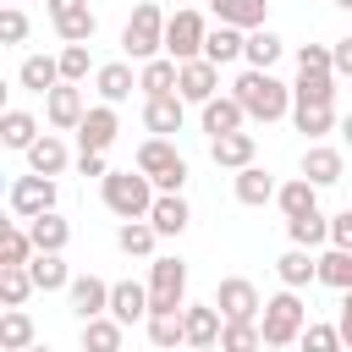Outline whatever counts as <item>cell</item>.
<instances>
[{"label":"cell","instance_id":"obj_4","mask_svg":"<svg viewBox=\"0 0 352 352\" xmlns=\"http://www.w3.org/2000/svg\"><path fill=\"white\" fill-rule=\"evenodd\" d=\"M165 22H170V16H165L154 0L132 6L126 28H121V50H126L132 60H154V55H165Z\"/></svg>","mask_w":352,"mask_h":352},{"label":"cell","instance_id":"obj_29","mask_svg":"<svg viewBox=\"0 0 352 352\" xmlns=\"http://www.w3.org/2000/svg\"><path fill=\"white\" fill-rule=\"evenodd\" d=\"M110 314H116L121 324L148 319V286H138V280H116V286H110Z\"/></svg>","mask_w":352,"mask_h":352},{"label":"cell","instance_id":"obj_7","mask_svg":"<svg viewBox=\"0 0 352 352\" xmlns=\"http://www.w3.org/2000/svg\"><path fill=\"white\" fill-rule=\"evenodd\" d=\"M148 308H187V264L148 258Z\"/></svg>","mask_w":352,"mask_h":352},{"label":"cell","instance_id":"obj_14","mask_svg":"<svg viewBox=\"0 0 352 352\" xmlns=\"http://www.w3.org/2000/svg\"><path fill=\"white\" fill-rule=\"evenodd\" d=\"M116 132H121V116H116L110 99H99V104H88V116H82V126H77V143H82V148H110Z\"/></svg>","mask_w":352,"mask_h":352},{"label":"cell","instance_id":"obj_32","mask_svg":"<svg viewBox=\"0 0 352 352\" xmlns=\"http://www.w3.org/2000/svg\"><path fill=\"white\" fill-rule=\"evenodd\" d=\"M280 55H286V38H280V33H270V28H248V44H242V60H248V66H264V72H270Z\"/></svg>","mask_w":352,"mask_h":352},{"label":"cell","instance_id":"obj_33","mask_svg":"<svg viewBox=\"0 0 352 352\" xmlns=\"http://www.w3.org/2000/svg\"><path fill=\"white\" fill-rule=\"evenodd\" d=\"M16 82L33 88V94H50V88L60 82V55H28V60L16 66Z\"/></svg>","mask_w":352,"mask_h":352},{"label":"cell","instance_id":"obj_8","mask_svg":"<svg viewBox=\"0 0 352 352\" xmlns=\"http://www.w3.org/2000/svg\"><path fill=\"white\" fill-rule=\"evenodd\" d=\"M6 204H11V214H16V220H33V214L55 209V176H44V170L16 176V182H11V192H6Z\"/></svg>","mask_w":352,"mask_h":352},{"label":"cell","instance_id":"obj_38","mask_svg":"<svg viewBox=\"0 0 352 352\" xmlns=\"http://www.w3.org/2000/svg\"><path fill=\"white\" fill-rule=\"evenodd\" d=\"M33 336H38V330H33V319L22 314V302L0 314V352H28V346H33Z\"/></svg>","mask_w":352,"mask_h":352},{"label":"cell","instance_id":"obj_48","mask_svg":"<svg viewBox=\"0 0 352 352\" xmlns=\"http://www.w3.org/2000/svg\"><path fill=\"white\" fill-rule=\"evenodd\" d=\"M297 72H336V50L330 44H302L297 50Z\"/></svg>","mask_w":352,"mask_h":352},{"label":"cell","instance_id":"obj_23","mask_svg":"<svg viewBox=\"0 0 352 352\" xmlns=\"http://www.w3.org/2000/svg\"><path fill=\"white\" fill-rule=\"evenodd\" d=\"M242 121H248V110H242V99H236V94H214V99H204V132H209V138L236 132Z\"/></svg>","mask_w":352,"mask_h":352},{"label":"cell","instance_id":"obj_16","mask_svg":"<svg viewBox=\"0 0 352 352\" xmlns=\"http://www.w3.org/2000/svg\"><path fill=\"white\" fill-rule=\"evenodd\" d=\"M253 154H258V138L253 132H220V138H209V160L214 165H226V170H242V165H253Z\"/></svg>","mask_w":352,"mask_h":352},{"label":"cell","instance_id":"obj_19","mask_svg":"<svg viewBox=\"0 0 352 352\" xmlns=\"http://www.w3.org/2000/svg\"><path fill=\"white\" fill-rule=\"evenodd\" d=\"M226 314L220 302H187V346H220Z\"/></svg>","mask_w":352,"mask_h":352},{"label":"cell","instance_id":"obj_12","mask_svg":"<svg viewBox=\"0 0 352 352\" xmlns=\"http://www.w3.org/2000/svg\"><path fill=\"white\" fill-rule=\"evenodd\" d=\"M176 94H182L187 104H204V99H214V94H220V66H214L209 55H192V60H182V82H176Z\"/></svg>","mask_w":352,"mask_h":352},{"label":"cell","instance_id":"obj_55","mask_svg":"<svg viewBox=\"0 0 352 352\" xmlns=\"http://www.w3.org/2000/svg\"><path fill=\"white\" fill-rule=\"evenodd\" d=\"M330 6H341V11H352V0H330Z\"/></svg>","mask_w":352,"mask_h":352},{"label":"cell","instance_id":"obj_35","mask_svg":"<svg viewBox=\"0 0 352 352\" xmlns=\"http://www.w3.org/2000/svg\"><path fill=\"white\" fill-rule=\"evenodd\" d=\"M154 242H160V231H154L148 214H143V220H121V231H116V248H121L126 258H148Z\"/></svg>","mask_w":352,"mask_h":352},{"label":"cell","instance_id":"obj_37","mask_svg":"<svg viewBox=\"0 0 352 352\" xmlns=\"http://www.w3.org/2000/svg\"><path fill=\"white\" fill-rule=\"evenodd\" d=\"M28 270H33V286H38V292H66V286H72V270H66L60 253H33Z\"/></svg>","mask_w":352,"mask_h":352},{"label":"cell","instance_id":"obj_24","mask_svg":"<svg viewBox=\"0 0 352 352\" xmlns=\"http://www.w3.org/2000/svg\"><path fill=\"white\" fill-rule=\"evenodd\" d=\"M148 220H154V231H160V236H182V231L192 226V209H187V198H182V192H160V198H154V209H148Z\"/></svg>","mask_w":352,"mask_h":352},{"label":"cell","instance_id":"obj_26","mask_svg":"<svg viewBox=\"0 0 352 352\" xmlns=\"http://www.w3.org/2000/svg\"><path fill=\"white\" fill-rule=\"evenodd\" d=\"M82 352H116L121 341H126V324L116 319V314H94V319H82Z\"/></svg>","mask_w":352,"mask_h":352},{"label":"cell","instance_id":"obj_27","mask_svg":"<svg viewBox=\"0 0 352 352\" xmlns=\"http://www.w3.org/2000/svg\"><path fill=\"white\" fill-rule=\"evenodd\" d=\"M242 44H248V28L214 22V28H209V38H204V55H209L214 66H231V60H242Z\"/></svg>","mask_w":352,"mask_h":352},{"label":"cell","instance_id":"obj_56","mask_svg":"<svg viewBox=\"0 0 352 352\" xmlns=\"http://www.w3.org/2000/svg\"><path fill=\"white\" fill-rule=\"evenodd\" d=\"M182 6H192V0H182Z\"/></svg>","mask_w":352,"mask_h":352},{"label":"cell","instance_id":"obj_17","mask_svg":"<svg viewBox=\"0 0 352 352\" xmlns=\"http://www.w3.org/2000/svg\"><path fill=\"white\" fill-rule=\"evenodd\" d=\"M231 192H236V204H248V209H258V204H270L275 192H280V182L264 170V165H242L236 176H231Z\"/></svg>","mask_w":352,"mask_h":352},{"label":"cell","instance_id":"obj_28","mask_svg":"<svg viewBox=\"0 0 352 352\" xmlns=\"http://www.w3.org/2000/svg\"><path fill=\"white\" fill-rule=\"evenodd\" d=\"M28 231H33V248L38 253H66V242H72V226L55 214V209H44V214H33V220H22Z\"/></svg>","mask_w":352,"mask_h":352},{"label":"cell","instance_id":"obj_2","mask_svg":"<svg viewBox=\"0 0 352 352\" xmlns=\"http://www.w3.org/2000/svg\"><path fill=\"white\" fill-rule=\"evenodd\" d=\"M99 192H104V209L121 214V220H143L154 209V198H160V187H154L148 170H104Z\"/></svg>","mask_w":352,"mask_h":352},{"label":"cell","instance_id":"obj_45","mask_svg":"<svg viewBox=\"0 0 352 352\" xmlns=\"http://www.w3.org/2000/svg\"><path fill=\"white\" fill-rule=\"evenodd\" d=\"M38 248H33V231L28 226H6L0 231V264H28Z\"/></svg>","mask_w":352,"mask_h":352},{"label":"cell","instance_id":"obj_20","mask_svg":"<svg viewBox=\"0 0 352 352\" xmlns=\"http://www.w3.org/2000/svg\"><path fill=\"white\" fill-rule=\"evenodd\" d=\"M341 170H346L341 148H330V143H308V148H302V176H308V182L336 187V182H341Z\"/></svg>","mask_w":352,"mask_h":352},{"label":"cell","instance_id":"obj_11","mask_svg":"<svg viewBox=\"0 0 352 352\" xmlns=\"http://www.w3.org/2000/svg\"><path fill=\"white\" fill-rule=\"evenodd\" d=\"M214 302H220L226 319H258V314H264V297H258V286H253L248 275H226V280L214 286Z\"/></svg>","mask_w":352,"mask_h":352},{"label":"cell","instance_id":"obj_10","mask_svg":"<svg viewBox=\"0 0 352 352\" xmlns=\"http://www.w3.org/2000/svg\"><path fill=\"white\" fill-rule=\"evenodd\" d=\"M82 116H88V104H82V88L60 77V82L44 94V121H50L55 132H77V126H82Z\"/></svg>","mask_w":352,"mask_h":352},{"label":"cell","instance_id":"obj_46","mask_svg":"<svg viewBox=\"0 0 352 352\" xmlns=\"http://www.w3.org/2000/svg\"><path fill=\"white\" fill-rule=\"evenodd\" d=\"M88 72H94V55H88V44H66V50H60V77H66V82H82Z\"/></svg>","mask_w":352,"mask_h":352},{"label":"cell","instance_id":"obj_15","mask_svg":"<svg viewBox=\"0 0 352 352\" xmlns=\"http://www.w3.org/2000/svg\"><path fill=\"white\" fill-rule=\"evenodd\" d=\"M66 302H72V314H77V319L110 314V280H99V275H72V286H66Z\"/></svg>","mask_w":352,"mask_h":352},{"label":"cell","instance_id":"obj_50","mask_svg":"<svg viewBox=\"0 0 352 352\" xmlns=\"http://www.w3.org/2000/svg\"><path fill=\"white\" fill-rule=\"evenodd\" d=\"M330 242H336V248H352V209L330 214Z\"/></svg>","mask_w":352,"mask_h":352},{"label":"cell","instance_id":"obj_1","mask_svg":"<svg viewBox=\"0 0 352 352\" xmlns=\"http://www.w3.org/2000/svg\"><path fill=\"white\" fill-rule=\"evenodd\" d=\"M231 94L242 99V110H248V121H280V116H292V88L275 77V72H264V66H248L236 82H231Z\"/></svg>","mask_w":352,"mask_h":352},{"label":"cell","instance_id":"obj_25","mask_svg":"<svg viewBox=\"0 0 352 352\" xmlns=\"http://www.w3.org/2000/svg\"><path fill=\"white\" fill-rule=\"evenodd\" d=\"M275 275H280V286H297V292H302L308 280H319V258H314V248H297V242H292V248L275 258Z\"/></svg>","mask_w":352,"mask_h":352},{"label":"cell","instance_id":"obj_31","mask_svg":"<svg viewBox=\"0 0 352 352\" xmlns=\"http://www.w3.org/2000/svg\"><path fill=\"white\" fill-rule=\"evenodd\" d=\"M214 22H231V28H264L270 16V0H209Z\"/></svg>","mask_w":352,"mask_h":352},{"label":"cell","instance_id":"obj_13","mask_svg":"<svg viewBox=\"0 0 352 352\" xmlns=\"http://www.w3.org/2000/svg\"><path fill=\"white\" fill-rule=\"evenodd\" d=\"M182 121H187V99L182 94H148L143 99V126L148 132L170 138V132H182Z\"/></svg>","mask_w":352,"mask_h":352},{"label":"cell","instance_id":"obj_22","mask_svg":"<svg viewBox=\"0 0 352 352\" xmlns=\"http://www.w3.org/2000/svg\"><path fill=\"white\" fill-rule=\"evenodd\" d=\"M132 88H138V72H132L126 60H104V66H94V94H99V99L121 104Z\"/></svg>","mask_w":352,"mask_h":352},{"label":"cell","instance_id":"obj_21","mask_svg":"<svg viewBox=\"0 0 352 352\" xmlns=\"http://www.w3.org/2000/svg\"><path fill=\"white\" fill-rule=\"evenodd\" d=\"M176 82H182V60H176V55H154V60L138 66L143 99H148V94H176Z\"/></svg>","mask_w":352,"mask_h":352},{"label":"cell","instance_id":"obj_42","mask_svg":"<svg viewBox=\"0 0 352 352\" xmlns=\"http://www.w3.org/2000/svg\"><path fill=\"white\" fill-rule=\"evenodd\" d=\"M253 346H264V324L258 319H226L220 352H253Z\"/></svg>","mask_w":352,"mask_h":352},{"label":"cell","instance_id":"obj_3","mask_svg":"<svg viewBox=\"0 0 352 352\" xmlns=\"http://www.w3.org/2000/svg\"><path fill=\"white\" fill-rule=\"evenodd\" d=\"M258 324H264V346H292V341H302V324H308V308H302V297H297V286H280L270 302H264V314H258Z\"/></svg>","mask_w":352,"mask_h":352},{"label":"cell","instance_id":"obj_53","mask_svg":"<svg viewBox=\"0 0 352 352\" xmlns=\"http://www.w3.org/2000/svg\"><path fill=\"white\" fill-rule=\"evenodd\" d=\"M341 341L352 346V292H341Z\"/></svg>","mask_w":352,"mask_h":352},{"label":"cell","instance_id":"obj_9","mask_svg":"<svg viewBox=\"0 0 352 352\" xmlns=\"http://www.w3.org/2000/svg\"><path fill=\"white\" fill-rule=\"evenodd\" d=\"M44 6H50V22H55L60 44H88L99 33V16H94L88 0H44Z\"/></svg>","mask_w":352,"mask_h":352},{"label":"cell","instance_id":"obj_36","mask_svg":"<svg viewBox=\"0 0 352 352\" xmlns=\"http://www.w3.org/2000/svg\"><path fill=\"white\" fill-rule=\"evenodd\" d=\"M275 204H280V214H308V209H319V182H308V176H292V182H280Z\"/></svg>","mask_w":352,"mask_h":352},{"label":"cell","instance_id":"obj_40","mask_svg":"<svg viewBox=\"0 0 352 352\" xmlns=\"http://www.w3.org/2000/svg\"><path fill=\"white\" fill-rule=\"evenodd\" d=\"M28 170H44V176H60L66 170V143L55 132H38V143L28 148Z\"/></svg>","mask_w":352,"mask_h":352},{"label":"cell","instance_id":"obj_41","mask_svg":"<svg viewBox=\"0 0 352 352\" xmlns=\"http://www.w3.org/2000/svg\"><path fill=\"white\" fill-rule=\"evenodd\" d=\"M38 286H33V270L28 264H0V302L6 308H16V302H28Z\"/></svg>","mask_w":352,"mask_h":352},{"label":"cell","instance_id":"obj_54","mask_svg":"<svg viewBox=\"0 0 352 352\" xmlns=\"http://www.w3.org/2000/svg\"><path fill=\"white\" fill-rule=\"evenodd\" d=\"M341 138H346V143H352V110H346V116H341Z\"/></svg>","mask_w":352,"mask_h":352},{"label":"cell","instance_id":"obj_30","mask_svg":"<svg viewBox=\"0 0 352 352\" xmlns=\"http://www.w3.org/2000/svg\"><path fill=\"white\" fill-rule=\"evenodd\" d=\"M292 126L297 132H308V143H319L330 126H336V104H319V99H292Z\"/></svg>","mask_w":352,"mask_h":352},{"label":"cell","instance_id":"obj_52","mask_svg":"<svg viewBox=\"0 0 352 352\" xmlns=\"http://www.w3.org/2000/svg\"><path fill=\"white\" fill-rule=\"evenodd\" d=\"M330 50H336V77H352V33H346V38H336Z\"/></svg>","mask_w":352,"mask_h":352},{"label":"cell","instance_id":"obj_47","mask_svg":"<svg viewBox=\"0 0 352 352\" xmlns=\"http://www.w3.org/2000/svg\"><path fill=\"white\" fill-rule=\"evenodd\" d=\"M302 346L308 352H336L346 341H341V324H302Z\"/></svg>","mask_w":352,"mask_h":352},{"label":"cell","instance_id":"obj_34","mask_svg":"<svg viewBox=\"0 0 352 352\" xmlns=\"http://www.w3.org/2000/svg\"><path fill=\"white\" fill-rule=\"evenodd\" d=\"M286 236H292L297 248H324V242H330V214H319V209L286 214Z\"/></svg>","mask_w":352,"mask_h":352},{"label":"cell","instance_id":"obj_18","mask_svg":"<svg viewBox=\"0 0 352 352\" xmlns=\"http://www.w3.org/2000/svg\"><path fill=\"white\" fill-rule=\"evenodd\" d=\"M143 330H148V341L154 346H187V308H148V319H143Z\"/></svg>","mask_w":352,"mask_h":352},{"label":"cell","instance_id":"obj_5","mask_svg":"<svg viewBox=\"0 0 352 352\" xmlns=\"http://www.w3.org/2000/svg\"><path fill=\"white\" fill-rule=\"evenodd\" d=\"M138 170H148L160 192H182V187H187V160H182V154H176V143H170V138H160V132L138 143Z\"/></svg>","mask_w":352,"mask_h":352},{"label":"cell","instance_id":"obj_39","mask_svg":"<svg viewBox=\"0 0 352 352\" xmlns=\"http://www.w3.org/2000/svg\"><path fill=\"white\" fill-rule=\"evenodd\" d=\"M0 143H6V148H22V154H28V148L38 143V121H33L28 110H6V116H0Z\"/></svg>","mask_w":352,"mask_h":352},{"label":"cell","instance_id":"obj_6","mask_svg":"<svg viewBox=\"0 0 352 352\" xmlns=\"http://www.w3.org/2000/svg\"><path fill=\"white\" fill-rule=\"evenodd\" d=\"M204 38H209V22H204L192 6H176L170 22H165V55L192 60V55H204Z\"/></svg>","mask_w":352,"mask_h":352},{"label":"cell","instance_id":"obj_44","mask_svg":"<svg viewBox=\"0 0 352 352\" xmlns=\"http://www.w3.org/2000/svg\"><path fill=\"white\" fill-rule=\"evenodd\" d=\"M292 99H319V104H336V72H297L292 82Z\"/></svg>","mask_w":352,"mask_h":352},{"label":"cell","instance_id":"obj_51","mask_svg":"<svg viewBox=\"0 0 352 352\" xmlns=\"http://www.w3.org/2000/svg\"><path fill=\"white\" fill-rule=\"evenodd\" d=\"M77 170H82V176H104V170H110V165H104V148H82V154H77Z\"/></svg>","mask_w":352,"mask_h":352},{"label":"cell","instance_id":"obj_43","mask_svg":"<svg viewBox=\"0 0 352 352\" xmlns=\"http://www.w3.org/2000/svg\"><path fill=\"white\" fill-rule=\"evenodd\" d=\"M319 280L336 286V292H352V248L330 242V253H319Z\"/></svg>","mask_w":352,"mask_h":352},{"label":"cell","instance_id":"obj_49","mask_svg":"<svg viewBox=\"0 0 352 352\" xmlns=\"http://www.w3.org/2000/svg\"><path fill=\"white\" fill-rule=\"evenodd\" d=\"M28 38V16H22V6H6L0 11V44H22Z\"/></svg>","mask_w":352,"mask_h":352}]
</instances>
